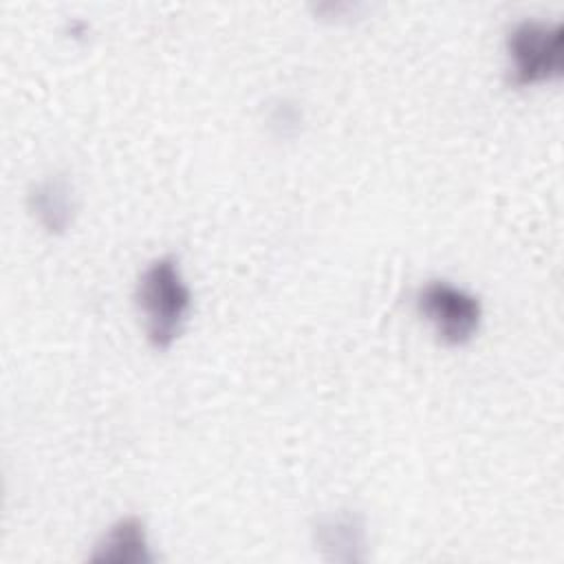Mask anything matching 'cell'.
Here are the masks:
<instances>
[{
    "label": "cell",
    "instance_id": "cell-1",
    "mask_svg": "<svg viewBox=\"0 0 564 564\" xmlns=\"http://www.w3.org/2000/svg\"><path fill=\"white\" fill-rule=\"evenodd\" d=\"M137 306L145 319L148 341L165 350L181 335L192 308V291L172 256L152 260L137 282Z\"/></svg>",
    "mask_w": 564,
    "mask_h": 564
},
{
    "label": "cell",
    "instance_id": "cell-2",
    "mask_svg": "<svg viewBox=\"0 0 564 564\" xmlns=\"http://www.w3.org/2000/svg\"><path fill=\"white\" fill-rule=\"evenodd\" d=\"M507 53L511 59V84L533 86L562 77L564 70V31L560 22L527 18L507 33Z\"/></svg>",
    "mask_w": 564,
    "mask_h": 564
},
{
    "label": "cell",
    "instance_id": "cell-3",
    "mask_svg": "<svg viewBox=\"0 0 564 564\" xmlns=\"http://www.w3.org/2000/svg\"><path fill=\"white\" fill-rule=\"evenodd\" d=\"M416 308L447 346H465L471 341L482 319L480 300L447 280H430L423 284L416 293Z\"/></svg>",
    "mask_w": 564,
    "mask_h": 564
},
{
    "label": "cell",
    "instance_id": "cell-4",
    "mask_svg": "<svg viewBox=\"0 0 564 564\" xmlns=\"http://www.w3.org/2000/svg\"><path fill=\"white\" fill-rule=\"evenodd\" d=\"M29 209L48 234H64L73 223L75 196L66 176L55 174L29 189Z\"/></svg>",
    "mask_w": 564,
    "mask_h": 564
},
{
    "label": "cell",
    "instance_id": "cell-5",
    "mask_svg": "<svg viewBox=\"0 0 564 564\" xmlns=\"http://www.w3.org/2000/svg\"><path fill=\"white\" fill-rule=\"evenodd\" d=\"M154 557L148 546L145 527L137 516L115 522L95 544L90 562L108 564H150Z\"/></svg>",
    "mask_w": 564,
    "mask_h": 564
},
{
    "label": "cell",
    "instance_id": "cell-6",
    "mask_svg": "<svg viewBox=\"0 0 564 564\" xmlns=\"http://www.w3.org/2000/svg\"><path fill=\"white\" fill-rule=\"evenodd\" d=\"M315 544L326 560L355 562L364 557V520L355 511H339L326 516L315 524Z\"/></svg>",
    "mask_w": 564,
    "mask_h": 564
}]
</instances>
